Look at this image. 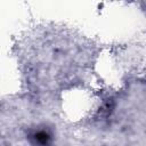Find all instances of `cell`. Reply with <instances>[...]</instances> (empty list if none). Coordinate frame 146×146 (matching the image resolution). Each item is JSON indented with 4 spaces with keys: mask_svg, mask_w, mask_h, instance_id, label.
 <instances>
[{
    "mask_svg": "<svg viewBox=\"0 0 146 146\" xmlns=\"http://www.w3.org/2000/svg\"><path fill=\"white\" fill-rule=\"evenodd\" d=\"M29 139L34 146H49L51 144V135L44 129L33 130L29 135Z\"/></svg>",
    "mask_w": 146,
    "mask_h": 146,
    "instance_id": "1",
    "label": "cell"
}]
</instances>
